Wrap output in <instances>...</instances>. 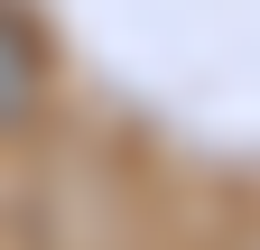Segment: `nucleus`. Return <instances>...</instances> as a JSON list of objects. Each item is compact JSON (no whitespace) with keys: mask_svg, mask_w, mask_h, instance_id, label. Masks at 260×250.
Wrapping results in <instances>:
<instances>
[{"mask_svg":"<svg viewBox=\"0 0 260 250\" xmlns=\"http://www.w3.org/2000/svg\"><path fill=\"white\" fill-rule=\"evenodd\" d=\"M38 74H47V56H38V28H28L19 10H0V130L38 111Z\"/></svg>","mask_w":260,"mask_h":250,"instance_id":"f257e3e1","label":"nucleus"}]
</instances>
